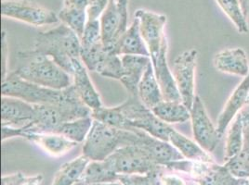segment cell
<instances>
[{"label":"cell","instance_id":"obj_10","mask_svg":"<svg viewBox=\"0 0 249 185\" xmlns=\"http://www.w3.org/2000/svg\"><path fill=\"white\" fill-rule=\"evenodd\" d=\"M134 17L140 21V29L150 53L151 61L156 60L162 53L167 52L168 44L165 32L166 15L140 9L136 11Z\"/></svg>","mask_w":249,"mask_h":185},{"label":"cell","instance_id":"obj_17","mask_svg":"<svg viewBox=\"0 0 249 185\" xmlns=\"http://www.w3.org/2000/svg\"><path fill=\"white\" fill-rule=\"evenodd\" d=\"M213 64L218 72L245 78L249 74V63L247 53L242 48H230L217 53Z\"/></svg>","mask_w":249,"mask_h":185},{"label":"cell","instance_id":"obj_15","mask_svg":"<svg viewBox=\"0 0 249 185\" xmlns=\"http://www.w3.org/2000/svg\"><path fill=\"white\" fill-rule=\"evenodd\" d=\"M73 88L78 96L91 110L104 107L101 95L94 87L93 82L90 80L87 71L88 69L81 59L73 61Z\"/></svg>","mask_w":249,"mask_h":185},{"label":"cell","instance_id":"obj_24","mask_svg":"<svg viewBox=\"0 0 249 185\" xmlns=\"http://www.w3.org/2000/svg\"><path fill=\"white\" fill-rule=\"evenodd\" d=\"M118 176L109 167L107 162L90 161L87 166L80 180L74 185H90L118 182Z\"/></svg>","mask_w":249,"mask_h":185},{"label":"cell","instance_id":"obj_13","mask_svg":"<svg viewBox=\"0 0 249 185\" xmlns=\"http://www.w3.org/2000/svg\"><path fill=\"white\" fill-rule=\"evenodd\" d=\"M191 112L193 135L205 151L212 153L221 139L217 127L211 122L201 97L196 95L193 104Z\"/></svg>","mask_w":249,"mask_h":185},{"label":"cell","instance_id":"obj_9","mask_svg":"<svg viewBox=\"0 0 249 185\" xmlns=\"http://www.w3.org/2000/svg\"><path fill=\"white\" fill-rule=\"evenodd\" d=\"M1 15L36 27L58 23V15L29 0H2Z\"/></svg>","mask_w":249,"mask_h":185},{"label":"cell","instance_id":"obj_22","mask_svg":"<svg viewBox=\"0 0 249 185\" xmlns=\"http://www.w3.org/2000/svg\"><path fill=\"white\" fill-rule=\"evenodd\" d=\"M138 96L148 108L152 109L164 99V95L156 79L153 63L150 62L138 88Z\"/></svg>","mask_w":249,"mask_h":185},{"label":"cell","instance_id":"obj_6","mask_svg":"<svg viewBox=\"0 0 249 185\" xmlns=\"http://www.w3.org/2000/svg\"><path fill=\"white\" fill-rule=\"evenodd\" d=\"M166 169L192 176L198 185H242L249 179H239L231 173L228 168L214 162H202L189 159L166 164Z\"/></svg>","mask_w":249,"mask_h":185},{"label":"cell","instance_id":"obj_41","mask_svg":"<svg viewBox=\"0 0 249 185\" xmlns=\"http://www.w3.org/2000/svg\"><path fill=\"white\" fill-rule=\"evenodd\" d=\"M246 106H249V97H248V100H247V105Z\"/></svg>","mask_w":249,"mask_h":185},{"label":"cell","instance_id":"obj_40","mask_svg":"<svg viewBox=\"0 0 249 185\" xmlns=\"http://www.w3.org/2000/svg\"><path fill=\"white\" fill-rule=\"evenodd\" d=\"M242 185H249V180H247Z\"/></svg>","mask_w":249,"mask_h":185},{"label":"cell","instance_id":"obj_11","mask_svg":"<svg viewBox=\"0 0 249 185\" xmlns=\"http://www.w3.org/2000/svg\"><path fill=\"white\" fill-rule=\"evenodd\" d=\"M198 51L191 48L180 53L174 61L173 76L180 93L182 103L189 110L192 109L196 94V70Z\"/></svg>","mask_w":249,"mask_h":185},{"label":"cell","instance_id":"obj_18","mask_svg":"<svg viewBox=\"0 0 249 185\" xmlns=\"http://www.w3.org/2000/svg\"><path fill=\"white\" fill-rule=\"evenodd\" d=\"M123 63V76L120 82L124 85L129 95H138L139 84L145 72L151 58L139 55H124L121 56Z\"/></svg>","mask_w":249,"mask_h":185},{"label":"cell","instance_id":"obj_27","mask_svg":"<svg viewBox=\"0 0 249 185\" xmlns=\"http://www.w3.org/2000/svg\"><path fill=\"white\" fill-rule=\"evenodd\" d=\"M243 120L239 112L227 129V136L225 143L224 160L227 162L231 158L240 153L243 147Z\"/></svg>","mask_w":249,"mask_h":185},{"label":"cell","instance_id":"obj_8","mask_svg":"<svg viewBox=\"0 0 249 185\" xmlns=\"http://www.w3.org/2000/svg\"><path fill=\"white\" fill-rule=\"evenodd\" d=\"M105 161L118 175L146 174L164 168L155 162L144 149L137 145L118 148Z\"/></svg>","mask_w":249,"mask_h":185},{"label":"cell","instance_id":"obj_23","mask_svg":"<svg viewBox=\"0 0 249 185\" xmlns=\"http://www.w3.org/2000/svg\"><path fill=\"white\" fill-rule=\"evenodd\" d=\"M168 143L172 144L185 159L202 162H214L210 153L205 151L196 142L192 141L185 135L178 133L175 129L170 133Z\"/></svg>","mask_w":249,"mask_h":185},{"label":"cell","instance_id":"obj_39","mask_svg":"<svg viewBox=\"0 0 249 185\" xmlns=\"http://www.w3.org/2000/svg\"><path fill=\"white\" fill-rule=\"evenodd\" d=\"M122 185L120 183H105V184H95V185Z\"/></svg>","mask_w":249,"mask_h":185},{"label":"cell","instance_id":"obj_37","mask_svg":"<svg viewBox=\"0 0 249 185\" xmlns=\"http://www.w3.org/2000/svg\"><path fill=\"white\" fill-rule=\"evenodd\" d=\"M90 0H63V8L87 11Z\"/></svg>","mask_w":249,"mask_h":185},{"label":"cell","instance_id":"obj_21","mask_svg":"<svg viewBox=\"0 0 249 185\" xmlns=\"http://www.w3.org/2000/svg\"><path fill=\"white\" fill-rule=\"evenodd\" d=\"M22 138L39 145L53 156H61L66 154L78 144L60 134L29 133L24 134Z\"/></svg>","mask_w":249,"mask_h":185},{"label":"cell","instance_id":"obj_1","mask_svg":"<svg viewBox=\"0 0 249 185\" xmlns=\"http://www.w3.org/2000/svg\"><path fill=\"white\" fill-rule=\"evenodd\" d=\"M13 72L21 79L55 90H62L73 84L69 73L50 57L32 48L18 52Z\"/></svg>","mask_w":249,"mask_h":185},{"label":"cell","instance_id":"obj_29","mask_svg":"<svg viewBox=\"0 0 249 185\" xmlns=\"http://www.w3.org/2000/svg\"><path fill=\"white\" fill-rule=\"evenodd\" d=\"M220 9L228 16L240 33L249 31L248 17L245 15L240 0H216Z\"/></svg>","mask_w":249,"mask_h":185},{"label":"cell","instance_id":"obj_19","mask_svg":"<svg viewBox=\"0 0 249 185\" xmlns=\"http://www.w3.org/2000/svg\"><path fill=\"white\" fill-rule=\"evenodd\" d=\"M111 49L118 56L139 55L150 57V53L141 32L138 18L134 17L131 25Z\"/></svg>","mask_w":249,"mask_h":185},{"label":"cell","instance_id":"obj_26","mask_svg":"<svg viewBox=\"0 0 249 185\" xmlns=\"http://www.w3.org/2000/svg\"><path fill=\"white\" fill-rule=\"evenodd\" d=\"M91 160L81 154L72 161L62 165L57 171L52 185H74L82 177L87 166Z\"/></svg>","mask_w":249,"mask_h":185},{"label":"cell","instance_id":"obj_14","mask_svg":"<svg viewBox=\"0 0 249 185\" xmlns=\"http://www.w3.org/2000/svg\"><path fill=\"white\" fill-rule=\"evenodd\" d=\"M138 134L139 143L137 146L144 149L157 164L166 166L171 162L185 159L170 143L156 138L140 129H138Z\"/></svg>","mask_w":249,"mask_h":185},{"label":"cell","instance_id":"obj_20","mask_svg":"<svg viewBox=\"0 0 249 185\" xmlns=\"http://www.w3.org/2000/svg\"><path fill=\"white\" fill-rule=\"evenodd\" d=\"M243 120V147L239 154L228 160L225 166L239 179H249V106L240 111Z\"/></svg>","mask_w":249,"mask_h":185},{"label":"cell","instance_id":"obj_28","mask_svg":"<svg viewBox=\"0 0 249 185\" xmlns=\"http://www.w3.org/2000/svg\"><path fill=\"white\" fill-rule=\"evenodd\" d=\"M92 124L93 119L91 116L81 118L62 124L59 129L58 134H62L73 142L80 144L85 142L88 134H89Z\"/></svg>","mask_w":249,"mask_h":185},{"label":"cell","instance_id":"obj_25","mask_svg":"<svg viewBox=\"0 0 249 185\" xmlns=\"http://www.w3.org/2000/svg\"><path fill=\"white\" fill-rule=\"evenodd\" d=\"M151 110L166 124L184 123L191 119V112L182 102L163 100Z\"/></svg>","mask_w":249,"mask_h":185},{"label":"cell","instance_id":"obj_30","mask_svg":"<svg viewBox=\"0 0 249 185\" xmlns=\"http://www.w3.org/2000/svg\"><path fill=\"white\" fill-rule=\"evenodd\" d=\"M96 72L106 78L120 81L124 72L121 56L115 54L113 49L107 48L104 59L98 66Z\"/></svg>","mask_w":249,"mask_h":185},{"label":"cell","instance_id":"obj_35","mask_svg":"<svg viewBox=\"0 0 249 185\" xmlns=\"http://www.w3.org/2000/svg\"><path fill=\"white\" fill-rule=\"evenodd\" d=\"M166 167L159 176L161 185H187L183 179L174 174H166Z\"/></svg>","mask_w":249,"mask_h":185},{"label":"cell","instance_id":"obj_38","mask_svg":"<svg viewBox=\"0 0 249 185\" xmlns=\"http://www.w3.org/2000/svg\"><path fill=\"white\" fill-rule=\"evenodd\" d=\"M240 3L242 5V8H243V11L245 15L249 18V0H240Z\"/></svg>","mask_w":249,"mask_h":185},{"label":"cell","instance_id":"obj_42","mask_svg":"<svg viewBox=\"0 0 249 185\" xmlns=\"http://www.w3.org/2000/svg\"><path fill=\"white\" fill-rule=\"evenodd\" d=\"M194 185V184H189V185Z\"/></svg>","mask_w":249,"mask_h":185},{"label":"cell","instance_id":"obj_4","mask_svg":"<svg viewBox=\"0 0 249 185\" xmlns=\"http://www.w3.org/2000/svg\"><path fill=\"white\" fill-rule=\"evenodd\" d=\"M117 107L124 118V130L140 129L156 138L168 142L170 133L174 128L159 120L143 105L138 95H129L124 103Z\"/></svg>","mask_w":249,"mask_h":185},{"label":"cell","instance_id":"obj_7","mask_svg":"<svg viewBox=\"0 0 249 185\" xmlns=\"http://www.w3.org/2000/svg\"><path fill=\"white\" fill-rule=\"evenodd\" d=\"M1 92L2 96L19 98L33 105H55L64 95V89L55 90L27 82L13 72H9L2 79Z\"/></svg>","mask_w":249,"mask_h":185},{"label":"cell","instance_id":"obj_32","mask_svg":"<svg viewBox=\"0 0 249 185\" xmlns=\"http://www.w3.org/2000/svg\"><path fill=\"white\" fill-rule=\"evenodd\" d=\"M163 169L146 174H120L118 182L122 185H161L159 176Z\"/></svg>","mask_w":249,"mask_h":185},{"label":"cell","instance_id":"obj_12","mask_svg":"<svg viewBox=\"0 0 249 185\" xmlns=\"http://www.w3.org/2000/svg\"><path fill=\"white\" fill-rule=\"evenodd\" d=\"M100 23L103 44L112 48L128 29V0H110Z\"/></svg>","mask_w":249,"mask_h":185},{"label":"cell","instance_id":"obj_5","mask_svg":"<svg viewBox=\"0 0 249 185\" xmlns=\"http://www.w3.org/2000/svg\"><path fill=\"white\" fill-rule=\"evenodd\" d=\"M36 118V109L35 105L19 98L2 96V142L14 137H22L35 123Z\"/></svg>","mask_w":249,"mask_h":185},{"label":"cell","instance_id":"obj_16","mask_svg":"<svg viewBox=\"0 0 249 185\" xmlns=\"http://www.w3.org/2000/svg\"><path fill=\"white\" fill-rule=\"evenodd\" d=\"M249 94V74L243 79V81L234 89L218 116L216 127L221 137L227 131L229 125L235 118V116L243 109L244 107H246Z\"/></svg>","mask_w":249,"mask_h":185},{"label":"cell","instance_id":"obj_36","mask_svg":"<svg viewBox=\"0 0 249 185\" xmlns=\"http://www.w3.org/2000/svg\"><path fill=\"white\" fill-rule=\"evenodd\" d=\"M2 79L7 76L9 72H7V62H8V41L6 31H2Z\"/></svg>","mask_w":249,"mask_h":185},{"label":"cell","instance_id":"obj_34","mask_svg":"<svg viewBox=\"0 0 249 185\" xmlns=\"http://www.w3.org/2000/svg\"><path fill=\"white\" fill-rule=\"evenodd\" d=\"M110 0H90L87 9L88 21H98L109 5Z\"/></svg>","mask_w":249,"mask_h":185},{"label":"cell","instance_id":"obj_2","mask_svg":"<svg viewBox=\"0 0 249 185\" xmlns=\"http://www.w3.org/2000/svg\"><path fill=\"white\" fill-rule=\"evenodd\" d=\"M33 49L50 57L71 76L73 61L81 59L80 38L64 23L38 32Z\"/></svg>","mask_w":249,"mask_h":185},{"label":"cell","instance_id":"obj_33","mask_svg":"<svg viewBox=\"0 0 249 185\" xmlns=\"http://www.w3.org/2000/svg\"><path fill=\"white\" fill-rule=\"evenodd\" d=\"M81 47H90L97 44L103 43L100 20L87 21L83 35L80 38Z\"/></svg>","mask_w":249,"mask_h":185},{"label":"cell","instance_id":"obj_3","mask_svg":"<svg viewBox=\"0 0 249 185\" xmlns=\"http://www.w3.org/2000/svg\"><path fill=\"white\" fill-rule=\"evenodd\" d=\"M138 129L122 130L93 120L92 127L84 142L83 154L91 161H104L120 147L137 145Z\"/></svg>","mask_w":249,"mask_h":185},{"label":"cell","instance_id":"obj_31","mask_svg":"<svg viewBox=\"0 0 249 185\" xmlns=\"http://www.w3.org/2000/svg\"><path fill=\"white\" fill-rule=\"evenodd\" d=\"M58 17L62 23L67 25L70 29H72L79 38L82 37L84 30L88 21L87 11H80L76 9H68L63 8L59 12Z\"/></svg>","mask_w":249,"mask_h":185}]
</instances>
